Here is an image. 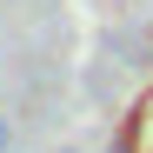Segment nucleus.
Wrapping results in <instances>:
<instances>
[{
	"label": "nucleus",
	"mask_w": 153,
	"mask_h": 153,
	"mask_svg": "<svg viewBox=\"0 0 153 153\" xmlns=\"http://www.w3.org/2000/svg\"><path fill=\"white\" fill-rule=\"evenodd\" d=\"M126 146H133V153H153V93L133 107V120H126Z\"/></svg>",
	"instance_id": "1"
},
{
	"label": "nucleus",
	"mask_w": 153,
	"mask_h": 153,
	"mask_svg": "<svg viewBox=\"0 0 153 153\" xmlns=\"http://www.w3.org/2000/svg\"><path fill=\"white\" fill-rule=\"evenodd\" d=\"M13 146V126H7V113H0V153H7Z\"/></svg>",
	"instance_id": "2"
},
{
	"label": "nucleus",
	"mask_w": 153,
	"mask_h": 153,
	"mask_svg": "<svg viewBox=\"0 0 153 153\" xmlns=\"http://www.w3.org/2000/svg\"><path fill=\"white\" fill-rule=\"evenodd\" d=\"M53 153H73V146H53Z\"/></svg>",
	"instance_id": "4"
},
{
	"label": "nucleus",
	"mask_w": 153,
	"mask_h": 153,
	"mask_svg": "<svg viewBox=\"0 0 153 153\" xmlns=\"http://www.w3.org/2000/svg\"><path fill=\"white\" fill-rule=\"evenodd\" d=\"M113 153H133V146H126V140H120V146H113Z\"/></svg>",
	"instance_id": "3"
}]
</instances>
